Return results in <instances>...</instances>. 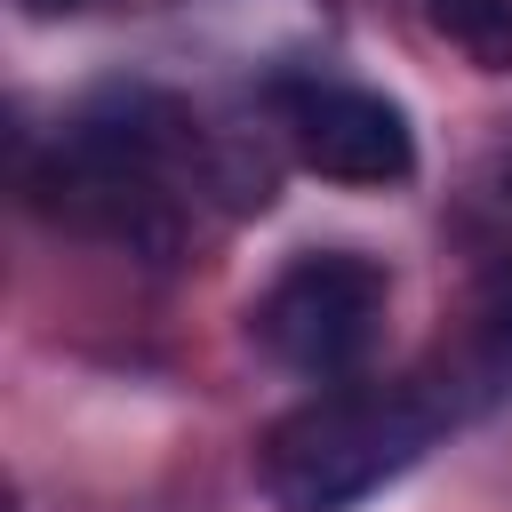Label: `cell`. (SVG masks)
I'll return each instance as SVG.
<instances>
[{
	"label": "cell",
	"instance_id": "cell-1",
	"mask_svg": "<svg viewBox=\"0 0 512 512\" xmlns=\"http://www.w3.org/2000/svg\"><path fill=\"white\" fill-rule=\"evenodd\" d=\"M448 424L432 384H320L304 408H288L264 432V496L280 512H352L360 496H376L384 480H400L432 432Z\"/></svg>",
	"mask_w": 512,
	"mask_h": 512
},
{
	"label": "cell",
	"instance_id": "cell-2",
	"mask_svg": "<svg viewBox=\"0 0 512 512\" xmlns=\"http://www.w3.org/2000/svg\"><path fill=\"white\" fill-rule=\"evenodd\" d=\"M384 304H392V280H384L376 256H360V248H312V256H296L256 296L248 328H256V344L280 368H296L312 384H336V376H352L368 360V344L384 328Z\"/></svg>",
	"mask_w": 512,
	"mask_h": 512
},
{
	"label": "cell",
	"instance_id": "cell-3",
	"mask_svg": "<svg viewBox=\"0 0 512 512\" xmlns=\"http://www.w3.org/2000/svg\"><path fill=\"white\" fill-rule=\"evenodd\" d=\"M288 112V144L312 176L328 184H360V192H384V184H408L416 176V128L392 96L376 88H352V80H296L280 96Z\"/></svg>",
	"mask_w": 512,
	"mask_h": 512
},
{
	"label": "cell",
	"instance_id": "cell-4",
	"mask_svg": "<svg viewBox=\"0 0 512 512\" xmlns=\"http://www.w3.org/2000/svg\"><path fill=\"white\" fill-rule=\"evenodd\" d=\"M432 24L480 72H512V0H432Z\"/></svg>",
	"mask_w": 512,
	"mask_h": 512
}]
</instances>
